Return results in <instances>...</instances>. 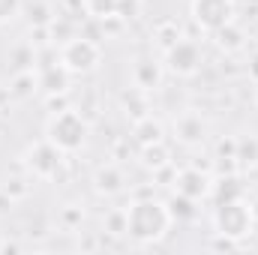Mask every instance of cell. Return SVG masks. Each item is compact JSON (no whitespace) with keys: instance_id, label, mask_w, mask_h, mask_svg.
<instances>
[{"instance_id":"3","label":"cell","mask_w":258,"mask_h":255,"mask_svg":"<svg viewBox=\"0 0 258 255\" xmlns=\"http://www.w3.org/2000/svg\"><path fill=\"white\" fill-rule=\"evenodd\" d=\"M216 225L228 237H243L252 228V210L237 204V201H222L216 210Z\"/></svg>"},{"instance_id":"7","label":"cell","mask_w":258,"mask_h":255,"mask_svg":"<svg viewBox=\"0 0 258 255\" xmlns=\"http://www.w3.org/2000/svg\"><path fill=\"white\" fill-rule=\"evenodd\" d=\"M177 189H180V195H186V198H198V195L207 192V177L198 174V171H183L177 177Z\"/></svg>"},{"instance_id":"5","label":"cell","mask_w":258,"mask_h":255,"mask_svg":"<svg viewBox=\"0 0 258 255\" xmlns=\"http://www.w3.org/2000/svg\"><path fill=\"white\" fill-rule=\"evenodd\" d=\"M195 21L207 30H219L231 21V0H195Z\"/></svg>"},{"instance_id":"6","label":"cell","mask_w":258,"mask_h":255,"mask_svg":"<svg viewBox=\"0 0 258 255\" xmlns=\"http://www.w3.org/2000/svg\"><path fill=\"white\" fill-rule=\"evenodd\" d=\"M168 63H171L174 72L189 75V72H195V66H198V48H195L192 42H177L171 48V54H168Z\"/></svg>"},{"instance_id":"9","label":"cell","mask_w":258,"mask_h":255,"mask_svg":"<svg viewBox=\"0 0 258 255\" xmlns=\"http://www.w3.org/2000/svg\"><path fill=\"white\" fill-rule=\"evenodd\" d=\"M96 189L99 192H117L120 189V174H117L114 168L99 171V174H96Z\"/></svg>"},{"instance_id":"10","label":"cell","mask_w":258,"mask_h":255,"mask_svg":"<svg viewBox=\"0 0 258 255\" xmlns=\"http://www.w3.org/2000/svg\"><path fill=\"white\" fill-rule=\"evenodd\" d=\"M18 6H21V0H0V24L9 21V18H15Z\"/></svg>"},{"instance_id":"8","label":"cell","mask_w":258,"mask_h":255,"mask_svg":"<svg viewBox=\"0 0 258 255\" xmlns=\"http://www.w3.org/2000/svg\"><path fill=\"white\" fill-rule=\"evenodd\" d=\"M177 132H180V138H183L186 144H195V141H201V138H204V123H201V117L186 114V117L177 123Z\"/></svg>"},{"instance_id":"4","label":"cell","mask_w":258,"mask_h":255,"mask_svg":"<svg viewBox=\"0 0 258 255\" xmlns=\"http://www.w3.org/2000/svg\"><path fill=\"white\" fill-rule=\"evenodd\" d=\"M60 60L69 72H90L99 63V45L90 39H69L60 51Z\"/></svg>"},{"instance_id":"1","label":"cell","mask_w":258,"mask_h":255,"mask_svg":"<svg viewBox=\"0 0 258 255\" xmlns=\"http://www.w3.org/2000/svg\"><path fill=\"white\" fill-rule=\"evenodd\" d=\"M171 210L162 201H138L126 210V231L138 240H156L165 234Z\"/></svg>"},{"instance_id":"2","label":"cell","mask_w":258,"mask_h":255,"mask_svg":"<svg viewBox=\"0 0 258 255\" xmlns=\"http://www.w3.org/2000/svg\"><path fill=\"white\" fill-rule=\"evenodd\" d=\"M84 138H87V123L75 111H63L48 123V141L57 150H78Z\"/></svg>"}]
</instances>
